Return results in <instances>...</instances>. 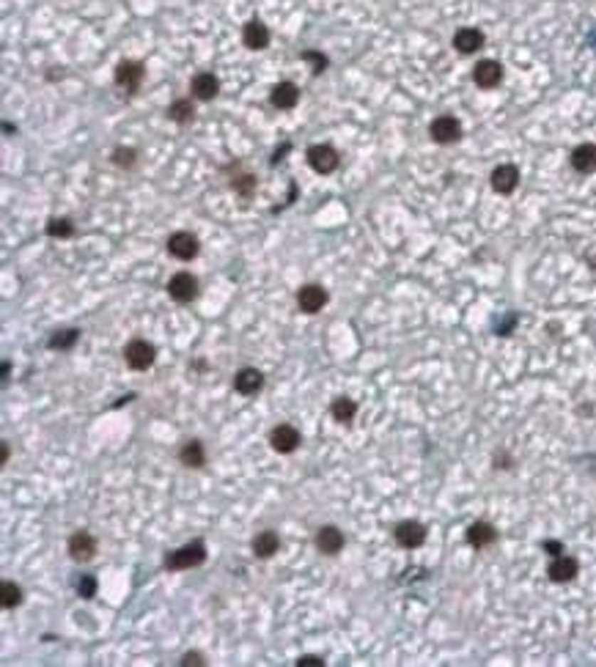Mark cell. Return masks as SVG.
<instances>
[{
    "instance_id": "cell-29",
    "label": "cell",
    "mask_w": 596,
    "mask_h": 667,
    "mask_svg": "<svg viewBox=\"0 0 596 667\" xmlns=\"http://www.w3.org/2000/svg\"><path fill=\"white\" fill-rule=\"evenodd\" d=\"M0 602H3V607L6 610H14V607H19L22 604V588H19L17 582H11V579H6L3 585H0Z\"/></svg>"
},
{
    "instance_id": "cell-23",
    "label": "cell",
    "mask_w": 596,
    "mask_h": 667,
    "mask_svg": "<svg viewBox=\"0 0 596 667\" xmlns=\"http://www.w3.org/2000/svg\"><path fill=\"white\" fill-rule=\"evenodd\" d=\"M467 541H470V547L483 550V547H489V544L498 541V530H495L489 522H473V525L467 527Z\"/></svg>"
},
{
    "instance_id": "cell-17",
    "label": "cell",
    "mask_w": 596,
    "mask_h": 667,
    "mask_svg": "<svg viewBox=\"0 0 596 667\" xmlns=\"http://www.w3.org/2000/svg\"><path fill=\"white\" fill-rule=\"evenodd\" d=\"M242 41L248 50H267L269 47V28L261 19H250L242 28Z\"/></svg>"
},
{
    "instance_id": "cell-22",
    "label": "cell",
    "mask_w": 596,
    "mask_h": 667,
    "mask_svg": "<svg viewBox=\"0 0 596 667\" xmlns=\"http://www.w3.org/2000/svg\"><path fill=\"white\" fill-rule=\"evenodd\" d=\"M250 550H253V555H256V557L269 560L272 555L281 550V538H278V533H275V530H261V533L253 535V541H250Z\"/></svg>"
},
{
    "instance_id": "cell-31",
    "label": "cell",
    "mask_w": 596,
    "mask_h": 667,
    "mask_svg": "<svg viewBox=\"0 0 596 667\" xmlns=\"http://www.w3.org/2000/svg\"><path fill=\"white\" fill-rule=\"evenodd\" d=\"M231 187H234V190H236L239 195H242V198H245V201H248L250 195L256 192V176H248V173H245V176H236V179L231 182Z\"/></svg>"
},
{
    "instance_id": "cell-24",
    "label": "cell",
    "mask_w": 596,
    "mask_h": 667,
    "mask_svg": "<svg viewBox=\"0 0 596 667\" xmlns=\"http://www.w3.org/2000/svg\"><path fill=\"white\" fill-rule=\"evenodd\" d=\"M572 168L577 173H594L596 171V143H582L572 152Z\"/></svg>"
},
{
    "instance_id": "cell-25",
    "label": "cell",
    "mask_w": 596,
    "mask_h": 667,
    "mask_svg": "<svg viewBox=\"0 0 596 667\" xmlns=\"http://www.w3.org/2000/svg\"><path fill=\"white\" fill-rule=\"evenodd\" d=\"M77 341H80V330H75V327H69V330H56V332L47 338V349H53V352H69Z\"/></svg>"
},
{
    "instance_id": "cell-36",
    "label": "cell",
    "mask_w": 596,
    "mask_h": 667,
    "mask_svg": "<svg viewBox=\"0 0 596 667\" xmlns=\"http://www.w3.org/2000/svg\"><path fill=\"white\" fill-rule=\"evenodd\" d=\"M541 547H544V552L553 555V557H558V555H563V544H560V541H544Z\"/></svg>"
},
{
    "instance_id": "cell-19",
    "label": "cell",
    "mask_w": 596,
    "mask_h": 667,
    "mask_svg": "<svg viewBox=\"0 0 596 667\" xmlns=\"http://www.w3.org/2000/svg\"><path fill=\"white\" fill-rule=\"evenodd\" d=\"M179 461H182L184 467H190V470H201V467L206 464V448H204V442H201V439H187V442H182V448H179Z\"/></svg>"
},
{
    "instance_id": "cell-1",
    "label": "cell",
    "mask_w": 596,
    "mask_h": 667,
    "mask_svg": "<svg viewBox=\"0 0 596 667\" xmlns=\"http://www.w3.org/2000/svg\"><path fill=\"white\" fill-rule=\"evenodd\" d=\"M206 560V544L204 541H190L179 550L165 555V569L168 572H187V569H195Z\"/></svg>"
},
{
    "instance_id": "cell-14",
    "label": "cell",
    "mask_w": 596,
    "mask_h": 667,
    "mask_svg": "<svg viewBox=\"0 0 596 667\" xmlns=\"http://www.w3.org/2000/svg\"><path fill=\"white\" fill-rule=\"evenodd\" d=\"M261 387H264V374H261L258 368H242V371H236V377H234V390H236L239 396H256Z\"/></svg>"
},
{
    "instance_id": "cell-10",
    "label": "cell",
    "mask_w": 596,
    "mask_h": 667,
    "mask_svg": "<svg viewBox=\"0 0 596 667\" xmlns=\"http://www.w3.org/2000/svg\"><path fill=\"white\" fill-rule=\"evenodd\" d=\"M297 305H300V310L303 313H319L322 308L327 305V291L322 286H316V283H308V286H303L300 291H297Z\"/></svg>"
},
{
    "instance_id": "cell-9",
    "label": "cell",
    "mask_w": 596,
    "mask_h": 667,
    "mask_svg": "<svg viewBox=\"0 0 596 667\" xmlns=\"http://www.w3.org/2000/svg\"><path fill=\"white\" fill-rule=\"evenodd\" d=\"M96 555V538L88 530H77L72 538H69V557L77 560V563H88L94 560Z\"/></svg>"
},
{
    "instance_id": "cell-6",
    "label": "cell",
    "mask_w": 596,
    "mask_h": 667,
    "mask_svg": "<svg viewBox=\"0 0 596 667\" xmlns=\"http://www.w3.org/2000/svg\"><path fill=\"white\" fill-rule=\"evenodd\" d=\"M168 294H171V300L187 305L198 297V278L190 275V272H176L168 280Z\"/></svg>"
},
{
    "instance_id": "cell-15",
    "label": "cell",
    "mask_w": 596,
    "mask_h": 667,
    "mask_svg": "<svg viewBox=\"0 0 596 667\" xmlns=\"http://www.w3.org/2000/svg\"><path fill=\"white\" fill-rule=\"evenodd\" d=\"M344 533L335 527V525H325V527H319V533H316V550L322 555H338L341 550H344Z\"/></svg>"
},
{
    "instance_id": "cell-8",
    "label": "cell",
    "mask_w": 596,
    "mask_h": 667,
    "mask_svg": "<svg viewBox=\"0 0 596 667\" xmlns=\"http://www.w3.org/2000/svg\"><path fill=\"white\" fill-rule=\"evenodd\" d=\"M429 135H432L434 143L448 146V143H456L461 137V124L454 115H437V118L432 121V127H429Z\"/></svg>"
},
{
    "instance_id": "cell-2",
    "label": "cell",
    "mask_w": 596,
    "mask_h": 667,
    "mask_svg": "<svg viewBox=\"0 0 596 667\" xmlns=\"http://www.w3.org/2000/svg\"><path fill=\"white\" fill-rule=\"evenodd\" d=\"M124 362L132 368V371H149L154 362H157V346L152 341H143V338H135L124 346Z\"/></svg>"
},
{
    "instance_id": "cell-11",
    "label": "cell",
    "mask_w": 596,
    "mask_h": 667,
    "mask_svg": "<svg viewBox=\"0 0 596 667\" xmlns=\"http://www.w3.org/2000/svg\"><path fill=\"white\" fill-rule=\"evenodd\" d=\"M473 80H476V85L479 88H498L500 80H503V66H500L498 61H481V63H476V69H473Z\"/></svg>"
},
{
    "instance_id": "cell-26",
    "label": "cell",
    "mask_w": 596,
    "mask_h": 667,
    "mask_svg": "<svg viewBox=\"0 0 596 667\" xmlns=\"http://www.w3.org/2000/svg\"><path fill=\"white\" fill-rule=\"evenodd\" d=\"M330 415H333L335 423H352L355 415H357V404L352 399H346V396H341V399H335L330 404Z\"/></svg>"
},
{
    "instance_id": "cell-37",
    "label": "cell",
    "mask_w": 596,
    "mask_h": 667,
    "mask_svg": "<svg viewBox=\"0 0 596 667\" xmlns=\"http://www.w3.org/2000/svg\"><path fill=\"white\" fill-rule=\"evenodd\" d=\"M9 461V442H3V464Z\"/></svg>"
},
{
    "instance_id": "cell-3",
    "label": "cell",
    "mask_w": 596,
    "mask_h": 667,
    "mask_svg": "<svg viewBox=\"0 0 596 667\" xmlns=\"http://www.w3.org/2000/svg\"><path fill=\"white\" fill-rule=\"evenodd\" d=\"M300 442H303V437H300V431L291 426V423H278L272 431H269V445H272V451L275 453H294L297 448H300Z\"/></svg>"
},
{
    "instance_id": "cell-5",
    "label": "cell",
    "mask_w": 596,
    "mask_h": 667,
    "mask_svg": "<svg viewBox=\"0 0 596 667\" xmlns=\"http://www.w3.org/2000/svg\"><path fill=\"white\" fill-rule=\"evenodd\" d=\"M198 250H201V242L190 231H176L168 236V253L179 261H192L198 256Z\"/></svg>"
},
{
    "instance_id": "cell-13",
    "label": "cell",
    "mask_w": 596,
    "mask_h": 667,
    "mask_svg": "<svg viewBox=\"0 0 596 667\" xmlns=\"http://www.w3.org/2000/svg\"><path fill=\"white\" fill-rule=\"evenodd\" d=\"M577 574H580V563H577L575 557H569V555H558L555 560L550 563V569H547V577L553 582H558V585L572 582Z\"/></svg>"
},
{
    "instance_id": "cell-20",
    "label": "cell",
    "mask_w": 596,
    "mask_h": 667,
    "mask_svg": "<svg viewBox=\"0 0 596 667\" xmlns=\"http://www.w3.org/2000/svg\"><path fill=\"white\" fill-rule=\"evenodd\" d=\"M190 91H192L195 99H201V102H211L214 96L220 94V80L211 75V72H201V75L192 77Z\"/></svg>"
},
{
    "instance_id": "cell-27",
    "label": "cell",
    "mask_w": 596,
    "mask_h": 667,
    "mask_svg": "<svg viewBox=\"0 0 596 667\" xmlns=\"http://www.w3.org/2000/svg\"><path fill=\"white\" fill-rule=\"evenodd\" d=\"M47 236H53V239H69V236H75V223H72L69 217H53V220L47 223Z\"/></svg>"
},
{
    "instance_id": "cell-21",
    "label": "cell",
    "mask_w": 596,
    "mask_h": 667,
    "mask_svg": "<svg viewBox=\"0 0 596 667\" xmlns=\"http://www.w3.org/2000/svg\"><path fill=\"white\" fill-rule=\"evenodd\" d=\"M483 33H481L479 28H459L456 31V36H454V47L459 50L461 56H473V53H479L481 47H483Z\"/></svg>"
},
{
    "instance_id": "cell-18",
    "label": "cell",
    "mask_w": 596,
    "mask_h": 667,
    "mask_svg": "<svg viewBox=\"0 0 596 667\" xmlns=\"http://www.w3.org/2000/svg\"><path fill=\"white\" fill-rule=\"evenodd\" d=\"M489 179H492V190L500 192V195H508V192L517 190L519 171H517V165H498Z\"/></svg>"
},
{
    "instance_id": "cell-7",
    "label": "cell",
    "mask_w": 596,
    "mask_h": 667,
    "mask_svg": "<svg viewBox=\"0 0 596 667\" xmlns=\"http://www.w3.org/2000/svg\"><path fill=\"white\" fill-rule=\"evenodd\" d=\"M393 538H396V544L402 550H418L426 541V527H423L421 522H415V519H404V522L396 525Z\"/></svg>"
},
{
    "instance_id": "cell-34",
    "label": "cell",
    "mask_w": 596,
    "mask_h": 667,
    "mask_svg": "<svg viewBox=\"0 0 596 667\" xmlns=\"http://www.w3.org/2000/svg\"><path fill=\"white\" fill-rule=\"evenodd\" d=\"M179 665H184V667H190V665H192V667H201V665H206V662H204V656H201L198 651H187V653L182 656V662H179Z\"/></svg>"
},
{
    "instance_id": "cell-12",
    "label": "cell",
    "mask_w": 596,
    "mask_h": 667,
    "mask_svg": "<svg viewBox=\"0 0 596 667\" xmlns=\"http://www.w3.org/2000/svg\"><path fill=\"white\" fill-rule=\"evenodd\" d=\"M140 80H143V63L137 61H121L115 66V83L124 85L130 94H135L140 88Z\"/></svg>"
},
{
    "instance_id": "cell-16",
    "label": "cell",
    "mask_w": 596,
    "mask_h": 667,
    "mask_svg": "<svg viewBox=\"0 0 596 667\" xmlns=\"http://www.w3.org/2000/svg\"><path fill=\"white\" fill-rule=\"evenodd\" d=\"M297 102H300V88L294 85V83H278L275 88H272V94H269V105L272 107H278V110H291V107H297Z\"/></svg>"
},
{
    "instance_id": "cell-32",
    "label": "cell",
    "mask_w": 596,
    "mask_h": 667,
    "mask_svg": "<svg viewBox=\"0 0 596 667\" xmlns=\"http://www.w3.org/2000/svg\"><path fill=\"white\" fill-rule=\"evenodd\" d=\"M77 596L80 599H94L96 596V577L94 574H83L77 579Z\"/></svg>"
},
{
    "instance_id": "cell-4",
    "label": "cell",
    "mask_w": 596,
    "mask_h": 667,
    "mask_svg": "<svg viewBox=\"0 0 596 667\" xmlns=\"http://www.w3.org/2000/svg\"><path fill=\"white\" fill-rule=\"evenodd\" d=\"M305 157H308V165H310L316 173H322V176L333 173L335 168H338V162H341L338 152H335L333 146H327V143H316V146H310V149L305 152Z\"/></svg>"
},
{
    "instance_id": "cell-30",
    "label": "cell",
    "mask_w": 596,
    "mask_h": 667,
    "mask_svg": "<svg viewBox=\"0 0 596 667\" xmlns=\"http://www.w3.org/2000/svg\"><path fill=\"white\" fill-rule=\"evenodd\" d=\"M113 162L118 168H132L135 162H137V152L130 149V146H118L113 152Z\"/></svg>"
},
{
    "instance_id": "cell-35",
    "label": "cell",
    "mask_w": 596,
    "mask_h": 667,
    "mask_svg": "<svg viewBox=\"0 0 596 667\" xmlns=\"http://www.w3.org/2000/svg\"><path fill=\"white\" fill-rule=\"evenodd\" d=\"M294 665L297 667H322L325 665V659H322V656H313V653H305V656H300Z\"/></svg>"
},
{
    "instance_id": "cell-28",
    "label": "cell",
    "mask_w": 596,
    "mask_h": 667,
    "mask_svg": "<svg viewBox=\"0 0 596 667\" xmlns=\"http://www.w3.org/2000/svg\"><path fill=\"white\" fill-rule=\"evenodd\" d=\"M192 113H195V110H192L190 99H176V102H171V107H168V118L176 121V124H190Z\"/></svg>"
},
{
    "instance_id": "cell-33",
    "label": "cell",
    "mask_w": 596,
    "mask_h": 667,
    "mask_svg": "<svg viewBox=\"0 0 596 667\" xmlns=\"http://www.w3.org/2000/svg\"><path fill=\"white\" fill-rule=\"evenodd\" d=\"M300 58H303L305 63H310V72H313V75H322L327 69V58L322 56V53H316V50H305Z\"/></svg>"
}]
</instances>
